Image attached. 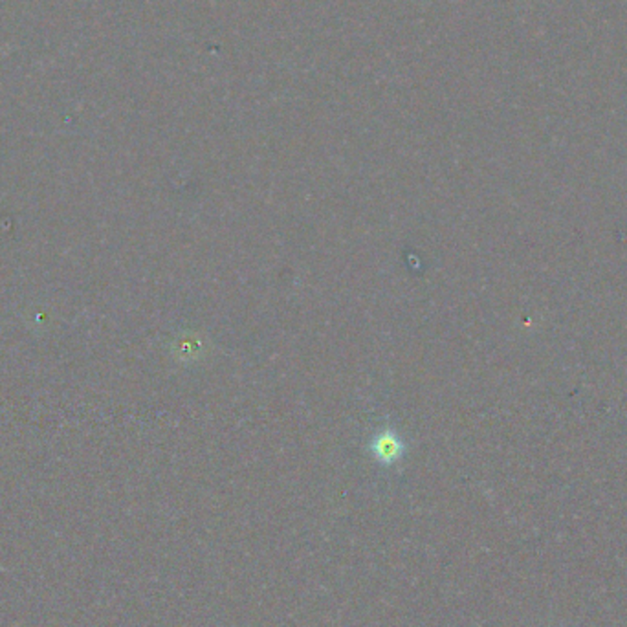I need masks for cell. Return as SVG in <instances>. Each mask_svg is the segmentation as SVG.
<instances>
[{"instance_id":"1","label":"cell","mask_w":627,"mask_h":627,"mask_svg":"<svg viewBox=\"0 0 627 627\" xmlns=\"http://www.w3.org/2000/svg\"><path fill=\"white\" fill-rule=\"evenodd\" d=\"M398 451H400V448H398V444L393 442V441H382V442L376 446V453H378V457H380L384 462H393V461L396 459Z\"/></svg>"}]
</instances>
